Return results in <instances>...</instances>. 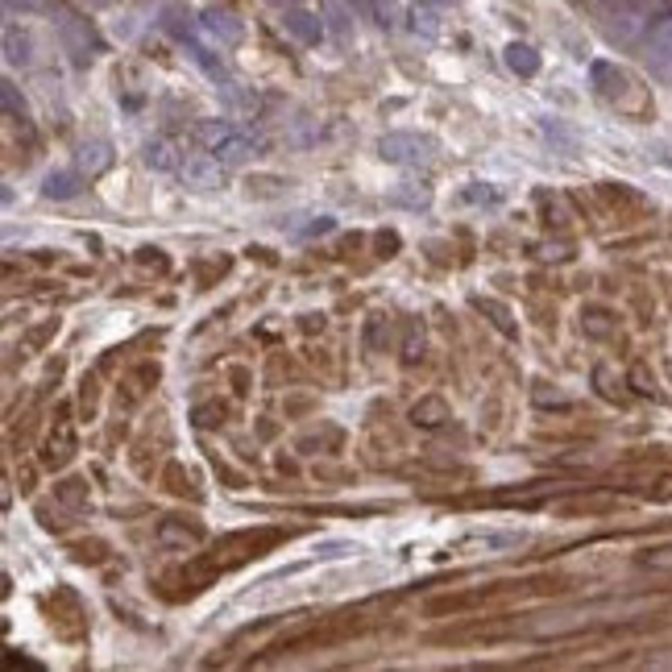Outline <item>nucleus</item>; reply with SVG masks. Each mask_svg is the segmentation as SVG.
Masks as SVG:
<instances>
[{"label":"nucleus","mask_w":672,"mask_h":672,"mask_svg":"<svg viewBox=\"0 0 672 672\" xmlns=\"http://www.w3.org/2000/svg\"><path fill=\"white\" fill-rule=\"evenodd\" d=\"M366 9H370V18L382 25V30H394L399 25V9H394V0H361Z\"/></svg>","instance_id":"nucleus-17"},{"label":"nucleus","mask_w":672,"mask_h":672,"mask_svg":"<svg viewBox=\"0 0 672 672\" xmlns=\"http://www.w3.org/2000/svg\"><path fill=\"white\" fill-rule=\"evenodd\" d=\"M411 18H415V30H424L428 37H436V9H432L428 0H424V4H415V13H411Z\"/></svg>","instance_id":"nucleus-21"},{"label":"nucleus","mask_w":672,"mask_h":672,"mask_svg":"<svg viewBox=\"0 0 672 672\" xmlns=\"http://www.w3.org/2000/svg\"><path fill=\"white\" fill-rule=\"evenodd\" d=\"M200 25H204V34H212L221 46H237L245 37V25L237 13H228V9H221V4H208L204 13H200Z\"/></svg>","instance_id":"nucleus-5"},{"label":"nucleus","mask_w":672,"mask_h":672,"mask_svg":"<svg viewBox=\"0 0 672 672\" xmlns=\"http://www.w3.org/2000/svg\"><path fill=\"white\" fill-rule=\"evenodd\" d=\"M411 419L419 424V428H440L448 419V407L445 399H436V394H428V399H419L415 407H411Z\"/></svg>","instance_id":"nucleus-11"},{"label":"nucleus","mask_w":672,"mask_h":672,"mask_svg":"<svg viewBox=\"0 0 672 672\" xmlns=\"http://www.w3.org/2000/svg\"><path fill=\"white\" fill-rule=\"evenodd\" d=\"M282 25H287V34L295 37V42H303V46H316L320 37H324V21H320L316 13H307V9H287Z\"/></svg>","instance_id":"nucleus-8"},{"label":"nucleus","mask_w":672,"mask_h":672,"mask_svg":"<svg viewBox=\"0 0 672 672\" xmlns=\"http://www.w3.org/2000/svg\"><path fill=\"white\" fill-rule=\"evenodd\" d=\"M79 187H83V175H79V170H51L46 183H42V195H46V200H75Z\"/></svg>","instance_id":"nucleus-9"},{"label":"nucleus","mask_w":672,"mask_h":672,"mask_svg":"<svg viewBox=\"0 0 672 672\" xmlns=\"http://www.w3.org/2000/svg\"><path fill=\"white\" fill-rule=\"evenodd\" d=\"M51 18H55L58 42H63V51L71 55L75 67H88V63L96 58V51H100L92 25L79 18V13H71L67 4H55V9H51Z\"/></svg>","instance_id":"nucleus-2"},{"label":"nucleus","mask_w":672,"mask_h":672,"mask_svg":"<svg viewBox=\"0 0 672 672\" xmlns=\"http://www.w3.org/2000/svg\"><path fill=\"white\" fill-rule=\"evenodd\" d=\"M648 67L672 83V18L656 21L648 34Z\"/></svg>","instance_id":"nucleus-6"},{"label":"nucleus","mask_w":672,"mask_h":672,"mask_svg":"<svg viewBox=\"0 0 672 672\" xmlns=\"http://www.w3.org/2000/svg\"><path fill=\"white\" fill-rule=\"evenodd\" d=\"M324 9H328V25H333V34L345 42V37H349V13H345V4H340V0H324Z\"/></svg>","instance_id":"nucleus-19"},{"label":"nucleus","mask_w":672,"mask_h":672,"mask_svg":"<svg viewBox=\"0 0 672 672\" xmlns=\"http://www.w3.org/2000/svg\"><path fill=\"white\" fill-rule=\"evenodd\" d=\"M146 167L175 170V167H183V163L175 158V146H170V142H149V146H146Z\"/></svg>","instance_id":"nucleus-14"},{"label":"nucleus","mask_w":672,"mask_h":672,"mask_svg":"<svg viewBox=\"0 0 672 672\" xmlns=\"http://www.w3.org/2000/svg\"><path fill=\"white\" fill-rule=\"evenodd\" d=\"M224 163L216 154H195V158H187L179 175H183L187 187H195V191H221L224 187Z\"/></svg>","instance_id":"nucleus-4"},{"label":"nucleus","mask_w":672,"mask_h":672,"mask_svg":"<svg viewBox=\"0 0 672 672\" xmlns=\"http://www.w3.org/2000/svg\"><path fill=\"white\" fill-rule=\"evenodd\" d=\"M275 4H282V0H275Z\"/></svg>","instance_id":"nucleus-25"},{"label":"nucleus","mask_w":672,"mask_h":672,"mask_svg":"<svg viewBox=\"0 0 672 672\" xmlns=\"http://www.w3.org/2000/svg\"><path fill=\"white\" fill-rule=\"evenodd\" d=\"M0 104H4V116H13V121H30L25 96L18 92V83H13V79H4V83H0Z\"/></svg>","instance_id":"nucleus-13"},{"label":"nucleus","mask_w":672,"mask_h":672,"mask_svg":"<svg viewBox=\"0 0 672 672\" xmlns=\"http://www.w3.org/2000/svg\"><path fill=\"white\" fill-rule=\"evenodd\" d=\"M4 9L9 13H34V9H42V0H4Z\"/></svg>","instance_id":"nucleus-23"},{"label":"nucleus","mask_w":672,"mask_h":672,"mask_svg":"<svg viewBox=\"0 0 672 672\" xmlns=\"http://www.w3.org/2000/svg\"><path fill=\"white\" fill-rule=\"evenodd\" d=\"M382 158L387 163H399V167H419V163H432V154H436V142L432 137H419V133H387L382 142Z\"/></svg>","instance_id":"nucleus-3"},{"label":"nucleus","mask_w":672,"mask_h":672,"mask_svg":"<svg viewBox=\"0 0 672 672\" xmlns=\"http://www.w3.org/2000/svg\"><path fill=\"white\" fill-rule=\"evenodd\" d=\"M221 96H224V104H228V109H237V112H249V109H254V104H258L254 96L245 92L242 83H228V79H224V83H221Z\"/></svg>","instance_id":"nucleus-18"},{"label":"nucleus","mask_w":672,"mask_h":672,"mask_svg":"<svg viewBox=\"0 0 672 672\" xmlns=\"http://www.w3.org/2000/svg\"><path fill=\"white\" fill-rule=\"evenodd\" d=\"M506 67L515 75H536L540 71V55H536L527 42H511V46H506Z\"/></svg>","instance_id":"nucleus-12"},{"label":"nucleus","mask_w":672,"mask_h":672,"mask_svg":"<svg viewBox=\"0 0 672 672\" xmlns=\"http://www.w3.org/2000/svg\"><path fill=\"white\" fill-rule=\"evenodd\" d=\"M67 457H71V428L58 424V440L51 436V445H46V466H63Z\"/></svg>","instance_id":"nucleus-16"},{"label":"nucleus","mask_w":672,"mask_h":672,"mask_svg":"<svg viewBox=\"0 0 672 672\" xmlns=\"http://www.w3.org/2000/svg\"><path fill=\"white\" fill-rule=\"evenodd\" d=\"M163 30L175 34L179 42H187V37H191V18H187L179 4H167V9H163Z\"/></svg>","instance_id":"nucleus-15"},{"label":"nucleus","mask_w":672,"mask_h":672,"mask_svg":"<svg viewBox=\"0 0 672 672\" xmlns=\"http://www.w3.org/2000/svg\"><path fill=\"white\" fill-rule=\"evenodd\" d=\"M112 167V146L109 142H83L79 154H75V170L83 175V179H96V175H104Z\"/></svg>","instance_id":"nucleus-7"},{"label":"nucleus","mask_w":672,"mask_h":672,"mask_svg":"<svg viewBox=\"0 0 672 672\" xmlns=\"http://www.w3.org/2000/svg\"><path fill=\"white\" fill-rule=\"evenodd\" d=\"M63 499H67V503H79V482H67V485H63Z\"/></svg>","instance_id":"nucleus-24"},{"label":"nucleus","mask_w":672,"mask_h":672,"mask_svg":"<svg viewBox=\"0 0 672 672\" xmlns=\"http://www.w3.org/2000/svg\"><path fill=\"white\" fill-rule=\"evenodd\" d=\"M30 58H34L30 34L18 30V25H4V63H9V67H30Z\"/></svg>","instance_id":"nucleus-10"},{"label":"nucleus","mask_w":672,"mask_h":672,"mask_svg":"<svg viewBox=\"0 0 672 672\" xmlns=\"http://www.w3.org/2000/svg\"><path fill=\"white\" fill-rule=\"evenodd\" d=\"M200 133H204L208 149L221 158L224 167H245V163H254V158L261 154L258 137H249V133L233 130V125H224V121H208Z\"/></svg>","instance_id":"nucleus-1"},{"label":"nucleus","mask_w":672,"mask_h":672,"mask_svg":"<svg viewBox=\"0 0 672 672\" xmlns=\"http://www.w3.org/2000/svg\"><path fill=\"white\" fill-rule=\"evenodd\" d=\"M158 540H163V544H195V540H200V531H195V527H175V523H163V527H158Z\"/></svg>","instance_id":"nucleus-20"},{"label":"nucleus","mask_w":672,"mask_h":672,"mask_svg":"<svg viewBox=\"0 0 672 672\" xmlns=\"http://www.w3.org/2000/svg\"><path fill=\"white\" fill-rule=\"evenodd\" d=\"M419 349H424V333H419V328H415V324H411V336H407V361H415V357H419Z\"/></svg>","instance_id":"nucleus-22"}]
</instances>
